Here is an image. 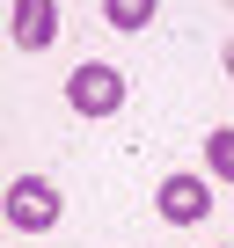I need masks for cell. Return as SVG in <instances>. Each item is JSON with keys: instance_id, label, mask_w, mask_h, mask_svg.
<instances>
[{"instance_id": "1", "label": "cell", "mask_w": 234, "mask_h": 248, "mask_svg": "<svg viewBox=\"0 0 234 248\" xmlns=\"http://www.w3.org/2000/svg\"><path fill=\"white\" fill-rule=\"evenodd\" d=\"M0 212H8V226H15V233H51V226L66 219V197H59V183H51V175H15V183H8V197H0Z\"/></svg>"}, {"instance_id": "2", "label": "cell", "mask_w": 234, "mask_h": 248, "mask_svg": "<svg viewBox=\"0 0 234 248\" xmlns=\"http://www.w3.org/2000/svg\"><path fill=\"white\" fill-rule=\"evenodd\" d=\"M66 109H73V117H117V109H125V73L102 66V59L73 66V73H66Z\"/></svg>"}, {"instance_id": "3", "label": "cell", "mask_w": 234, "mask_h": 248, "mask_svg": "<svg viewBox=\"0 0 234 248\" xmlns=\"http://www.w3.org/2000/svg\"><path fill=\"white\" fill-rule=\"evenodd\" d=\"M154 212H161L168 226H198V219L212 212V190H205V175H190V168L161 175V190H154Z\"/></svg>"}, {"instance_id": "4", "label": "cell", "mask_w": 234, "mask_h": 248, "mask_svg": "<svg viewBox=\"0 0 234 248\" xmlns=\"http://www.w3.org/2000/svg\"><path fill=\"white\" fill-rule=\"evenodd\" d=\"M15 44L22 51H51L59 44V0H15Z\"/></svg>"}, {"instance_id": "5", "label": "cell", "mask_w": 234, "mask_h": 248, "mask_svg": "<svg viewBox=\"0 0 234 248\" xmlns=\"http://www.w3.org/2000/svg\"><path fill=\"white\" fill-rule=\"evenodd\" d=\"M154 8H161V0H102V22L110 30H147Z\"/></svg>"}, {"instance_id": "6", "label": "cell", "mask_w": 234, "mask_h": 248, "mask_svg": "<svg viewBox=\"0 0 234 248\" xmlns=\"http://www.w3.org/2000/svg\"><path fill=\"white\" fill-rule=\"evenodd\" d=\"M205 168H212L219 183H234V124H227V132H212V139H205Z\"/></svg>"}, {"instance_id": "7", "label": "cell", "mask_w": 234, "mask_h": 248, "mask_svg": "<svg viewBox=\"0 0 234 248\" xmlns=\"http://www.w3.org/2000/svg\"><path fill=\"white\" fill-rule=\"evenodd\" d=\"M227 73H234V37H227Z\"/></svg>"}]
</instances>
